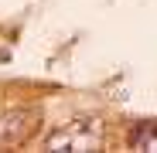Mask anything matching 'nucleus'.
<instances>
[{
	"mask_svg": "<svg viewBox=\"0 0 157 153\" xmlns=\"http://www.w3.org/2000/svg\"><path fill=\"white\" fill-rule=\"evenodd\" d=\"M99 143H102V126L96 119H75L44 140L48 150H96Z\"/></svg>",
	"mask_w": 157,
	"mask_h": 153,
	"instance_id": "1",
	"label": "nucleus"
},
{
	"mask_svg": "<svg viewBox=\"0 0 157 153\" xmlns=\"http://www.w3.org/2000/svg\"><path fill=\"white\" fill-rule=\"evenodd\" d=\"M31 119H34L31 109H14V112H7V116H0V146H17V143H24L28 133H31V126H34Z\"/></svg>",
	"mask_w": 157,
	"mask_h": 153,
	"instance_id": "2",
	"label": "nucleus"
}]
</instances>
